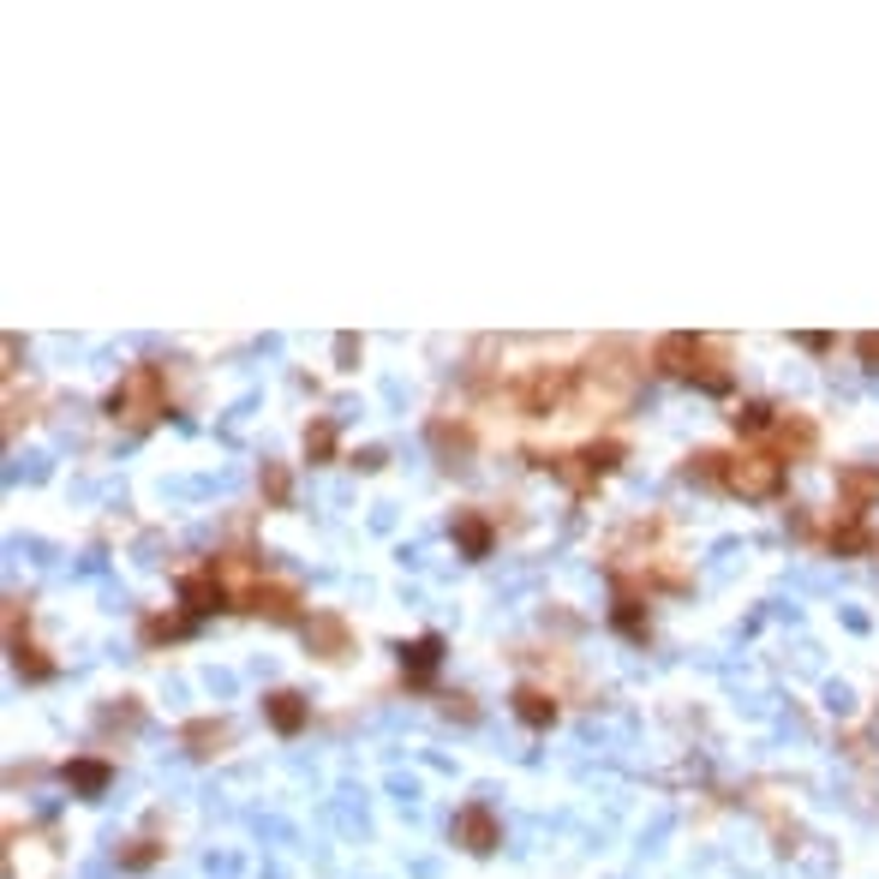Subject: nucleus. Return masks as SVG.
Segmentation results:
<instances>
[{
  "label": "nucleus",
  "instance_id": "a211bd4d",
  "mask_svg": "<svg viewBox=\"0 0 879 879\" xmlns=\"http://www.w3.org/2000/svg\"><path fill=\"white\" fill-rule=\"evenodd\" d=\"M437 658H443V640H437V635H425V640H414V647H402V664H407V677H414V682L431 677Z\"/></svg>",
  "mask_w": 879,
  "mask_h": 879
},
{
  "label": "nucleus",
  "instance_id": "393cba45",
  "mask_svg": "<svg viewBox=\"0 0 879 879\" xmlns=\"http://www.w3.org/2000/svg\"><path fill=\"white\" fill-rule=\"evenodd\" d=\"M353 466H365V473H377V466H383V449H360V455H353Z\"/></svg>",
  "mask_w": 879,
  "mask_h": 879
},
{
  "label": "nucleus",
  "instance_id": "6ab92c4d",
  "mask_svg": "<svg viewBox=\"0 0 879 879\" xmlns=\"http://www.w3.org/2000/svg\"><path fill=\"white\" fill-rule=\"evenodd\" d=\"M431 443L443 449H455V455H466V449H473V431H466V425H455V419H431Z\"/></svg>",
  "mask_w": 879,
  "mask_h": 879
},
{
  "label": "nucleus",
  "instance_id": "f8f14e48",
  "mask_svg": "<svg viewBox=\"0 0 879 879\" xmlns=\"http://www.w3.org/2000/svg\"><path fill=\"white\" fill-rule=\"evenodd\" d=\"M306 635H311V647H318L323 658H348V623H341V616L318 611V616L306 623Z\"/></svg>",
  "mask_w": 879,
  "mask_h": 879
},
{
  "label": "nucleus",
  "instance_id": "4468645a",
  "mask_svg": "<svg viewBox=\"0 0 879 879\" xmlns=\"http://www.w3.org/2000/svg\"><path fill=\"white\" fill-rule=\"evenodd\" d=\"M144 647H162V640H186L191 635V611H156V616H144Z\"/></svg>",
  "mask_w": 879,
  "mask_h": 879
},
{
  "label": "nucleus",
  "instance_id": "f3484780",
  "mask_svg": "<svg viewBox=\"0 0 879 879\" xmlns=\"http://www.w3.org/2000/svg\"><path fill=\"white\" fill-rule=\"evenodd\" d=\"M778 419H784V414H778L772 402H741L736 407V431H748V437H772Z\"/></svg>",
  "mask_w": 879,
  "mask_h": 879
},
{
  "label": "nucleus",
  "instance_id": "ddd939ff",
  "mask_svg": "<svg viewBox=\"0 0 879 879\" xmlns=\"http://www.w3.org/2000/svg\"><path fill=\"white\" fill-rule=\"evenodd\" d=\"M515 712H520V724L545 730V724L557 718V694H545V689H532V682H520V689H515Z\"/></svg>",
  "mask_w": 879,
  "mask_h": 879
},
{
  "label": "nucleus",
  "instance_id": "dca6fc26",
  "mask_svg": "<svg viewBox=\"0 0 879 879\" xmlns=\"http://www.w3.org/2000/svg\"><path fill=\"white\" fill-rule=\"evenodd\" d=\"M868 545H873L868 520H844V515L832 520V551H837V557H861Z\"/></svg>",
  "mask_w": 879,
  "mask_h": 879
},
{
  "label": "nucleus",
  "instance_id": "423d86ee",
  "mask_svg": "<svg viewBox=\"0 0 879 879\" xmlns=\"http://www.w3.org/2000/svg\"><path fill=\"white\" fill-rule=\"evenodd\" d=\"M455 844H466L473 856H491V849L503 844L497 814H491V807H461V814H455Z\"/></svg>",
  "mask_w": 879,
  "mask_h": 879
},
{
  "label": "nucleus",
  "instance_id": "f03ea898",
  "mask_svg": "<svg viewBox=\"0 0 879 879\" xmlns=\"http://www.w3.org/2000/svg\"><path fill=\"white\" fill-rule=\"evenodd\" d=\"M574 389H581V365H527L509 383V402H515V414L545 419V414H562Z\"/></svg>",
  "mask_w": 879,
  "mask_h": 879
},
{
  "label": "nucleus",
  "instance_id": "7ed1b4c3",
  "mask_svg": "<svg viewBox=\"0 0 879 879\" xmlns=\"http://www.w3.org/2000/svg\"><path fill=\"white\" fill-rule=\"evenodd\" d=\"M724 491L730 497H748V503H766L784 491V455L772 443H754V449H736L724 455Z\"/></svg>",
  "mask_w": 879,
  "mask_h": 879
},
{
  "label": "nucleus",
  "instance_id": "39448f33",
  "mask_svg": "<svg viewBox=\"0 0 879 879\" xmlns=\"http://www.w3.org/2000/svg\"><path fill=\"white\" fill-rule=\"evenodd\" d=\"M245 611H264L270 623H299V616H306V598H299L294 581H264V586L252 593V604H245Z\"/></svg>",
  "mask_w": 879,
  "mask_h": 879
},
{
  "label": "nucleus",
  "instance_id": "5701e85b",
  "mask_svg": "<svg viewBox=\"0 0 879 879\" xmlns=\"http://www.w3.org/2000/svg\"><path fill=\"white\" fill-rule=\"evenodd\" d=\"M360 353H365V341H360V336H336V365H341V371L360 365Z\"/></svg>",
  "mask_w": 879,
  "mask_h": 879
},
{
  "label": "nucleus",
  "instance_id": "6e6552de",
  "mask_svg": "<svg viewBox=\"0 0 879 879\" xmlns=\"http://www.w3.org/2000/svg\"><path fill=\"white\" fill-rule=\"evenodd\" d=\"M689 383H700L706 395H724L730 389V353H724V341H706L700 336V360H694V377Z\"/></svg>",
  "mask_w": 879,
  "mask_h": 879
},
{
  "label": "nucleus",
  "instance_id": "412c9836",
  "mask_svg": "<svg viewBox=\"0 0 879 879\" xmlns=\"http://www.w3.org/2000/svg\"><path fill=\"white\" fill-rule=\"evenodd\" d=\"M306 455H311V461H329V455H336V419H311V425H306Z\"/></svg>",
  "mask_w": 879,
  "mask_h": 879
},
{
  "label": "nucleus",
  "instance_id": "aec40b11",
  "mask_svg": "<svg viewBox=\"0 0 879 879\" xmlns=\"http://www.w3.org/2000/svg\"><path fill=\"white\" fill-rule=\"evenodd\" d=\"M257 485H264V497L276 503V509H287V503H294V473H287V466H276V461L264 466V479H257Z\"/></svg>",
  "mask_w": 879,
  "mask_h": 879
},
{
  "label": "nucleus",
  "instance_id": "b1692460",
  "mask_svg": "<svg viewBox=\"0 0 879 879\" xmlns=\"http://www.w3.org/2000/svg\"><path fill=\"white\" fill-rule=\"evenodd\" d=\"M856 353H861L868 365H879V329H868V336H856Z\"/></svg>",
  "mask_w": 879,
  "mask_h": 879
},
{
  "label": "nucleus",
  "instance_id": "9b49d317",
  "mask_svg": "<svg viewBox=\"0 0 879 879\" xmlns=\"http://www.w3.org/2000/svg\"><path fill=\"white\" fill-rule=\"evenodd\" d=\"M228 736H233V730H228L222 718H191L186 730H180V741H186L191 754H198V760H210V754H222V748H228Z\"/></svg>",
  "mask_w": 879,
  "mask_h": 879
},
{
  "label": "nucleus",
  "instance_id": "20e7f679",
  "mask_svg": "<svg viewBox=\"0 0 879 879\" xmlns=\"http://www.w3.org/2000/svg\"><path fill=\"white\" fill-rule=\"evenodd\" d=\"M174 586H180V604H186L191 616H204V611H216V604H228V586H222V574H216L210 562H204V569H186Z\"/></svg>",
  "mask_w": 879,
  "mask_h": 879
},
{
  "label": "nucleus",
  "instance_id": "f257e3e1",
  "mask_svg": "<svg viewBox=\"0 0 879 879\" xmlns=\"http://www.w3.org/2000/svg\"><path fill=\"white\" fill-rule=\"evenodd\" d=\"M168 407H174V395H168V365L144 360V365H132L127 377L108 389L102 414L114 419V425H127V431H150V425L168 414Z\"/></svg>",
  "mask_w": 879,
  "mask_h": 879
},
{
  "label": "nucleus",
  "instance_id": "2eb2a0df",
  "mask_svg": "<svg viewBox=\"0 0 879 879\" xmlns=\"http://www.w3.org/2000/svg\"><path fill=\"white\" fill-rule=\"evenodd\" d=\"M264 712H270V724H276L282 736H294L299 724H306V700H299L294 689H276V694L264 700Z\"/></svg>",
  "mask_w": 879,
  "mask_h": 879
},
{
  "label": "nucleus",
  "instance_id": "4be33fe9",
  "mask_svg": "<svg viewBox=\"0 0 879 879\" xmlns=\"http://www.w3.org/2000/svg\"><path fill=\"white\" fill-rule=\"evenodd\" d=\"M66 784H78V790H102V784H108V766H102V760H78V766H66Z\"/></svg>",
  "mask_w": 879,
  "mask_h": 879
},
{
  "label": "nucleus",
  "instance_id": "0eeeda50",
  "mask_svg": "<svg viewBox=\"0 0 879 879\" xmlns=\"http://www.w3.org/2000/svg\"><path fill=\"white\" fill-rule=\"evenodd\" d=\"M694 360H700V336H658L652 341V365L664 377H694Z\"/></svg>",
  "mask_w": 879,
  "mask_h": 879
},
{
  "label": "nucleus",
  "instance_id": "1a4fd4ad",
  "mask_svg": "<svg viewBox=\"0 0 879 879\" xmlns=\"http://www.w3.org/2000/svg\"><path fill=\"white\" fill-rule=\"evenodd\" d=\"M814 437H820V431H814V419L784 414V419H778V431H772V449H778L784 461H795V455H807V449H814Z\"/></svg>",
  "mask_w": 879,
  "mask_h": 879
},
{
  "label": "nucleus",
  "instance_id": "9d476101",
  "mask_svg": "<svg viewBox=\"0 0 879 879\" xmlns=\"http://www.w3.org/2000/svg\"><path fill=\"white\" fill-rule=\"evenodd\" d=\"M449 532H455V545H461L466 557H491V520L479 515V509H455Z\"/></svg>",
  "mask_w": 879,
  "mask_h": 879
}]
</instances>
